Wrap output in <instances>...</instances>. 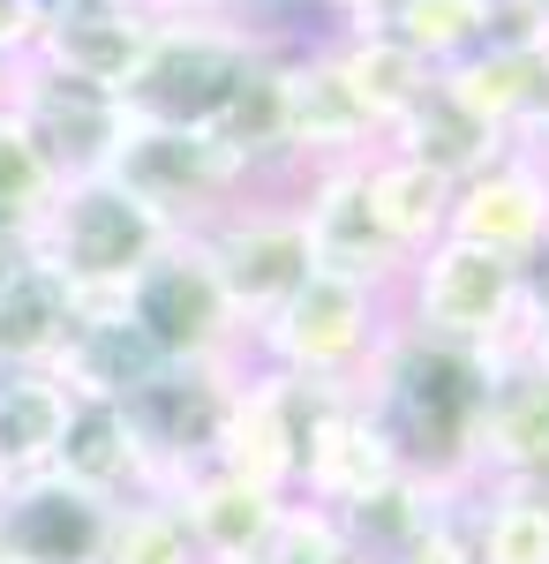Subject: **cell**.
Wrapping results in <instances>:
<instances>
[{"instance_id": "e0dca14e", "label": "cell", "mask_w": 549, "mask_h": 564, "mask_svg": "<svg viewBox=\"0 0 549 564\" xmlns=\"http://www.w3.org/2000/svg\"><path fill=\"white\" fill-rule=\"evenodd\" d=\"M166 497L189 520V542H196L204 564H263V542H271L279 512H287V489H263V481L234 475V467H204Z\"/></svg>"}, {"instance_id": "ffe728a7", "label": "cell", "mask_w": 549, "mask_h": 564, "mask_svg": "<svg viewBox=\"0 0 549 564\" xmlns=\"http://www.w3.org/2000/svg\"><path fill=\"white\" fill-rule=\"evenodd\" d=\"M45 475L76 481V489L106 497V505L151 497V467H143V444L128 430L121 399H68V422H61V444H53Z\"/></svg>"}, {"instance_id": "5bb4252c", "label": "cell", "mask_w": 549, "mask_h": 564, "mask_svg": "<svg viewBox=\"0 0 549 564\" xmlns=\"http://www.w3.org/2000/svg\"><path fill=\"white\" fill-rule=\"evenodd\" d=\"M114 505L61 475H23L0 489V564H98Z\"/></svg>"}, {"instance_id": "8d00e7d4", "label": "cell", "mask_w": 549, "mask_h": 564, "mask_svg": "<svg viewBox=\"0 0 549 564\" xmlns=\"http://www.w3.org/2000/svg\"><path fill=\"white\" fill-rule=\"evenodd\" d=\"M151 15H256L271 0H143Z\"/></svg>"}, {"instance_id": "83f0119b", "label": "cell", "mask_w": 549, "mask_h": 564, "mask_svg": "<svg viewBox=\"0 0 549 564\" xmlns=\"http://www.w3.org/2000/svg\"><path fill=\"white\" fill-rule=\"evenodd\" d=\"M460 505H466V497H444V489H429L422 475H407V467H399V475L377 481L362 505H346V512H338V527H346L354 557L391 564L407 542H415V534H422V527H437L444 512H460Z\"/></svg>"}, {"instance_id": "7402d4cb", "label": "cell", "mask_w": 549, "mask_h": 564, "mask_svg": "<svg viewBox=\"0 0 549 564\" xmlns=\"http://www.w3.org/2000/svg\"><path fill=\"white\" fill-rule=\"evenodd\" d=\"M384 151H399V159H415V166H429V174H444L452 188H460L466 174H482V166H497L512 143L489 121H474L460 98L444 90V76L384 129Z\"/></svg>"}, {"instance_id": "ab89813d", "label": "cell", "mask_w": 549, "mask_h": 564, "mask_svg": "<svg viewBox=\"0 0 549 564\" xmlns=\"http://www.w3.org/2000/svg\"><path fill=\"white\" fill-rule=\"evenodd\" d=\"M8 90H15V61H0V113H8Z\"/></svg>"}, {"instance_id": "f35d334b", "label": "cell", "mask_w": 549, "mask_h": 564, "mask_svg": "<svg viewBox=\"0 0 549 564\" xmlns=\"http://www.w3.org/2000/svg\"><path fill=\"white\" fill-rule=\"evenodd\" d=\"M527 354H535V369L549 377V332H535V339H527Z\"/></svg>"}, {"instance_id": "f546056e", "label": "cell", "mask_w": 549, "mask_h": 564, "mask_svg": "<svg viewBox=\"0 0 549 564\" xmlns=\"http://www.w3.org/2000/svg\"><path fill=\"white\" fill-rule=\"evenodd\" d=\"M98 564H204L196 542H189V520L173 512V497H128L114 505V527H106V557Z\"/></svg>"}, {"instance_id": "1f68e13d", "label": "cell", "mask_w": 549, "mask_h": 564, "mask_svg": "<svg viewBox=\"0 0 549 564\" xmlns=\"http://www.w3.org/2000/svg\"><path fill=\"white\" fill-rule=\"evenodd\" d=\"M346 557H354V542H346L332 505L287 497V512H279L271 542H263V564H346Z\"/></svg>"}, {"instance_id": "b9f144b4", "label": "cell", "mask_w": 549, "mask_h": 564, "mask_svg": "<svg viewBox=\"0 0 549 564\" xmlns=\"http://www.w3.org/2000/svg\"><path fill=\"white\" fill-rule=\"evenodd\" d=\"M0 489H8V481H0Z\"/></svg>"}, {"instance_id": "d4e9b609", "label": "cell", "mask_w": 549, "mask_h": 564, "mask_svg": "<svg viewBox=\"0 0 549 564\" xmlns=\"http://www.w3.org/2000/svg\"><path fill=\"white\" fill-rule=\"evenodd\" d=\"M460 520L474 564H549V481H482Z\"/></svg>"}, {"instance_id": "603a6c76", "label": "cell", "mask_w": 549, "mask_h": 564, "mask_svg": "<svg viewBox=\"0 0 549 564\" xmlns=\"http://www.w3.org/2000/svg\"><path fill=\"white\" fill-rule=\"evenodd\" d=\"M76 332V294L45 257L23 249V263L0 279V369H53V354Z\"/></svg>"}, {"instance_id": "3957f363", "label": "cell", "mask_w": 549, "mask_h": 564, "mask_svg": "<svg viewBox=\"0 0 549 564\" xmlns=\"http://www.w3.org/2000/svg\"><path fill=\"white\" fill-rule=\"evenodd\" d=\"M173 234L181 226H166L136 188H121L114 174H84V181H61V196L31 226V257L53 263L76 302H121L136 286V271L159 257Z\"/></svg>"}, {"instance_id": "f1b7e54d", "label": "cell", "mask_w": 549, "mask_h": 564, "mask_svg": "<svg viewBox=\"0 0 549 564\" xmlns=\"http://www.w3.org/2000/svg\"><path fill=\"white\" fill-rule=\"evenodd\" d=\"M377 23L399 45H415L429 68H452L489 39V0H384Z\"/></svg>"}, {"instance_id": "cb8c5ba5", "label": "cell", "mask_w": 549, "mask_h": 564, "mask_svg": "<svg viewBox=\"0 0 549 564\" xmlns=\"http://www.w3.org/2000/svg\"><path fill=\"white\" fill-rule=\"evenodd\" d=\"M324 39H332L338 76L354 84V98L369 106V121H377V129H391V121H399V113L437 84V68H429L415 45H399L384 23H346V31H324Z\"/></svg>"}, {"instance_id": "6da1fadb", "label": "cell", "mask_w": 549, "mask_h": 564, "mask_svg": "<svg viewBox=\"0 0 549 564\" xmlns=\"http://www.w3.org/2000/svg\"><path fill=\"white\" fill-rule=\"evenodd\" d=\"M354 399L384 430L391 459L422 475L444 497L482 489V399H489V354L429 339L407 316L384 324L369 369L354 377Z\"/></svg>"}, {"instance_id": "9a60e30c", "label": "cell", "mask_w": 549, "mask_h": 564, "mask_svg": "<svg viewBox=\"0 0 549 564\" xmlns=\"http://www.w3.org/2000/svg\"><path fill=\"white\" fill-rule=\"evenodd\" d=\"M444 234L474 241V249H489V257H505V263L542 249L549 241V151H505L497 166L466 174L452 188Z\"/></svg>"}, {"instance_id": "ba28073f", "label": "cell", "mask_w": 549, "mask_h": 564, "mask_svg": "<svg viewBox=\"0 0 549 564\" xmlns=\"http://www.w3.org/2000/svg\"><path fill=\"white\" fill-rule=\"evenodd\" d=\"M114 181L136 188V196L166 218V226H181V234H204L218 212H234L241 196L271 188V181H256L212 129H159V121H128Z\"/></svg>"}, {"instance_id": "7a4b0ae2", "label": "cell", "mask_w": 549, "mask_h": 564, "mask_svg": "<svg viewBox=\"0 0 549 564\" xmlns=\"http://www.w3.org/2000/svg\"><path fill=\"white\" fill-rule=\"evenodd\" d=\"M271 45H287V31H271L256 15H159L136 76L121 84L128 121L212 129L218 106L234 98V84L249 76Z\"/></svg>"}, {"instance_id": "2e32d148", "label": "cell", "mask_w": 549, "mask_h": 564, "mask_svg": "<svg viewBox=\"0 0 549 564\" xmlns=\"http://www.w3.org/2000/svg\"><path fill=\"white\" fill-rule=\"evenodd\" d=\"M482 481H549V377L535 354H489L482 399Z\"/></svg>"}, {"instance_id": "277c9868", "label": "cell", "mask_w": 549, "mask_h": 564, "mask_svg": "<svg viewBox=\"0 0 549 564\" xmlns=\"http://www.w3.org/2000/svg\"><path fill=\"white\" fill-rule=\"evenodd\" d=\"M391 316H399L391 286H369V279H346V271H324L316 263L294 294L249 332V361L256 369L309 377V384L354 391V377L369 369V354H377Z\"/></svg>"}, {"instance_id": "4dcf8cb0", "label": "cell", "mask_w": 549, "mask_h": 564, "mask_svg": "<svg viewBox=\"0 0 549 564\" xmlns=\"http://www.w3.org/2000/svg\"><path fill=\"white\" fill-rule=\"evenodd\" d=\"M53 196H61V174L45 166V151L23 135V121L0 113V226H15L31 241V226L45 218Z\"/></svg>"}, {"instance_id": "5b68a950", "label": "cell", "mask_w": 549, "mask_h": 564, "mask_svg": "<svg viewBox=\"0 0 549 564\" xmlns=\"http://www.w3.org/2000/svg\"><path fill=\"white\" fill-rule=\"evenodd\" d=\"M399 316L429 332V339H452L474 354H512L527 347V324H519V263L489 257L474 241H429L422 257L399 271Z\"/></svg>"}, {"instance_id": "60d3db41", "label": "cell", "mask_w": 549, "mask_h": 564, "mask_svg": "<svg viewBox=\"0 0 549 564\" xmlns=\"http://www.w3.org/2000/svg\"><path fill=\"white\" fill-rule=\"evenodd\" d=\"M346 564H369V557H346Z\"/></svg>"}, {"instance_id": "8992f818", "label": "cell", "mask_w": 549, "mask_h": 564, "mask_svg": "<svg viewBox=\"0 0 549 564\" xmlns=\"http://www.w3.org/2000/svg\"><path fill=\"white\" fill-rule=\"evenodd\" d=\"M121 308H128V324L151 339L159 361H226V369H249V324L234 316V302H226V286H218V271H212L196 234H173L166 249L136 271Z\"/></svg>"}, {"instance_id": "d6a6232c", "label": "cell", "mask_w": 549, "mask_h": 564, "mask_svg": "<svg viewBox=\"0 0 549 564\" xmlns=\"http://www.w3.org/2000/svg\"><path fill=\"white\" fill-rule=\"evenodd\" d=\"M391 564H474L466 520H460V512H444V520H437V527H422V534H415V542H407V550H399Z\"/></svg>"}, {"instance_id": "836d02e7", "label": "cell", "mask_w": 549, "mask_h": 564, "mask_svg": "<svg viewBox=\"0 0 549 564\" xmlns=\"http://www.w3.org/2000/svg\"><path fill=\"white\" fill-rule=\"evenodd\" d=\"M45 39V0H0V61H23Z\"/></svg>"}, {"instance_id": "30bf717a", "label": "cell", "mask_w": 549, "mask_h": 564, "mask_svg": "<svg viewBox=\"0 0 549 564\" xmlns=\"http://www.w3.org/2000/svg\"><path fill=\"white\" fill-rule=\"evenodd\" d=\"M8 113L23 121V135L45 151V166H53L61 181L114 174V159H121V135H128L121 90L84 84V76L53 68V61H39V53H23V61H15Z\"/></svg>"}, {"instance_id": "44dd1931", "label": "cell", "mask_w": 549, "mask_h": 564, "mask_svg": "<svg viewBox=\"0 0 549 564\" xmlns=\"http://www.w3.org/2000/svg\"><path fill=\"white\" fill-rule=\"evenodd\" d=\"M151 369H159V354L128 324L121 302H76V332L53 354V377L68 399H128Z\"/></svg>"}, {"instance_id": "7c38bea8", "label": "cell", "mask_w": 549, "mask_h": 564, "mask_svg": "<svg viewBox=\"0 0 549 564\" xmlns=\"http://www.w3.org/2000/svg\"><path fill=\"white\" fill-rule=\"evenodd\" d=\"M369 151H384V129L354 98V84L338 76L332 39L301 31L287 45V159H294V174L338 166V159H369Z\"/></svg>"}, {"instance_id": "4316f807", "label": "cell", "mask_w": 549, "mask_h": 564, "mask_svg": "<svg viewBox=\"0 0 549 564\" xmlns=\"http://www.w3.org/2000/svg\"><path fill=\"white\" fill-rule=\"evenodd\" d=\"M61 422H68V391L53 369H0V481L45 475Z\"/></svg>"}, {"instance_id": "9c48e42d", "label": "cell", "mask_w": 549, "mask_h": 564, "mask_svg": "<svg viewBox=\"0 0 549 564\" xmlns=\"http://www.w3.org/2000/svg\"><path fill=\"white\" fill-rule=\"evenodd\" d=\"M196 241H204L218 286H226V302H234V316H241L249 332L316 271L309 226H301V212H294V188H256V196H241V204L218 212Z\"/></svg>"}, {"instance_id": "74e56055", "label": "cell", "mask_w": 549, "mask_h": 564, "mask_svg": "<svg viewBox=\"0 0 549 564\" xmlns=\"http://www.w3.org/2000/svg\"><path fill=\"white\" fill-rule=\"evenodd\" d=\"M23 249H31V241H23V234H15V226H0V279H8V271H15V263H23Z\"/></svg>"}, {"instance_id": "d6986e66", "label": "cell", "mask_w": 549, "mask_h": 564, "mask_svg": "<svg viewBox=\"0 0 549 564\" xmlns=\"http://www.w3.org/2000/svg\"><path fill=\"white\" fill-rule=\"evenodd\" d=\"M391 475H399V459H391L384 430L369 422V406H362L354 391H338L332 406H324V422H316V436H309V452H301L294 497L346 512V505H362V497Z\"/></svg>"}, {"instance_id": "e575fe53", "label": "cell", "mask_w": 549, "mask_h": 564, "mask_svg": "<svg viewBox=\"0 0 549 564\" xmlns=\"http://www.w3.org/2000/svg\"><path fill=\"white\" fill-rule=\"evenodd\" d=\"M519 324H527V339L549 332V241L519 257Z\"/></svg>"}, {"instance_id": "8fae6325", "label": "cell", "mask_w": 549, "mask_h": 564, "mask_svg": "<svg viewBox=\"0 0 549 564\" xmlns=\"http://www.w3.org/2000/svg\"><path fill=\"white\" fill-rule=\"evenodd\" d=\"M338 399V384H309V377H287V369H241V391H234V422H226V444H218V467L263 481V489H287L294 497L301 452L324 422V406Z\"/></svg>"}, {"instance_id": "52a82bcc", "label": "cell", "mask_w": 549, "mask_h": 564, "mask_svg": "<svg viewBox=\"0 0 549 564\" xmlns=\"http://www.w3.org/2000/svg\"><path fill=\"white\" fill-rule=\"evenodd\" d=\"M234 391H241V369H226V361H159L121 399L159 497L181 489L189 475L218 467V444H226V422H234Z\"/></svg>"}, {"instance_id": "ac0fdd59", "label": "cell", "mask_w": 549, "mask_h": 564, "mask_svg": "<svg viewBox=\"0 0 549 564\" xmlns=\"http://www.w3.org/2000/svg\"><path fill=\"white\" fill-rule=\"evenodd\" d=\"M159 31L151 8H121V0H53L45 8V39H39V61L84 76V84H106L121 90L143 61V45Z\"/></svg>"}, {"instance_id": "484cf974", "label": "cell", "mask_w": 549, "mask_h": 564, "mask_svg": "<svg viewBox=\"0 0 549 564\" xmlns=\"http://www.w3.org/2000/svg\"><path fill=\"white\" fill-rule=\"evenodd\" d=\"M362 181H369V204H377L384 234L399 241V257L415 263L429 241H444V218H452V181L399 159V151H369L362 159Z\"/></svg>"}, {"instance_id": "4fadbf2b", "label": "cell", "mask_w": 549, "mask_h": 564, "mask_svg": "<svg viewBox=\"0 0 549 564\" xmlns=\"http://www.w3.org/2000/svg\"><path fill=\"white\" fill-rule=\"evenodd\" d=\"M294 212L309 226V257L324 271H346V279H369V286H391L399 294V241L384 234L377 204H369V181H362V159H338V166H309L294 174Z\"/></svg>"}, {"instance_id": "d590c367", "label": "cell", "mask_w": 549, "mask_h": 564, "mask_svg": "<svg viewBox=\"0 0 549 564\" xmlns=\"http://www.w3.org/2000/svg\"><path fill=\"white\" fill-rule=\"evenodd\" d=\"M309 15H316L324 31H346V23H377L384 0H309Z\"/></svg>"}]
</instances>
